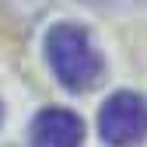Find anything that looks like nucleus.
Segmentation results:
<instances>
[{
    "label": "nucleus",
    "instance_id": "7ed1b4c3",
    "mask_svg": "<svg viewBox=\"0 0 147 147\" xmlns=\"http://www.w3.org/2000/svg\"><path fill=\"white\" fill-rule=\"evenodd\" d=\"M84 140V123L70 109H42L32 119V147H81Z\"/></svg>",
    "mask_w": 147,
    "mask_h": 147
},
{
    "label": "nucleus",
    "instance_id": "f03ea898",
    "mask_svg": "<svg viewBox=\"0 0 147 147\" xmlns=\"http://www.w3.org/2000/svg\"><path fill=\"white\" fill-rule=\"evenodd\" d=\"M98 133L112 147H137L147 137V102L137 91H116L98 112Z\"/></svg>",
    "mask_w": 147,
    "mask_h": 147
},
{
    "label": "nucleus",
    "instance_id": "39448f33",
    "mask_svg": "<svg viewBox=\"0 0 147 147\" xmlns=\"http://www.w3.org/2000/svg\"><path fill=\"white\" fill-rule=\"evenodd\" d=\"M0 119H4V112H0Z\"/></svg>",
    "mask_w": 147,
    "mask_h": 147
},
{
    "label": "nucleus",
    "instance_id": "20e7f679",
    "mask_svg": "<svg viewBox=\"0 0 147 147\" xmlns=\"http://www.w3.org/2000/svg\"><path fill=\"white\" fill-rule=\"evenodd\" d=\"M91 4H123V0H91Z\"/></svg>",
    "mask_w": 147,
    "mask_h": 147
},
{
    "label": "nucleus",
    "instance_id": "f257e3e1",
    "mask_svg": "<svg viewBox=\"0 0 147 147\" xmlns=\"http://www.w3.org/2000/svg\"><path fill=\"white\" fill-rule=\"evenodd\" d=\"M46 60L56 81L70 91H88L102 77V56L81 25H56L46 35Z\"/></svg>",
    "mask_w": 147,
    "mask_h": 147
}]
</instances>
